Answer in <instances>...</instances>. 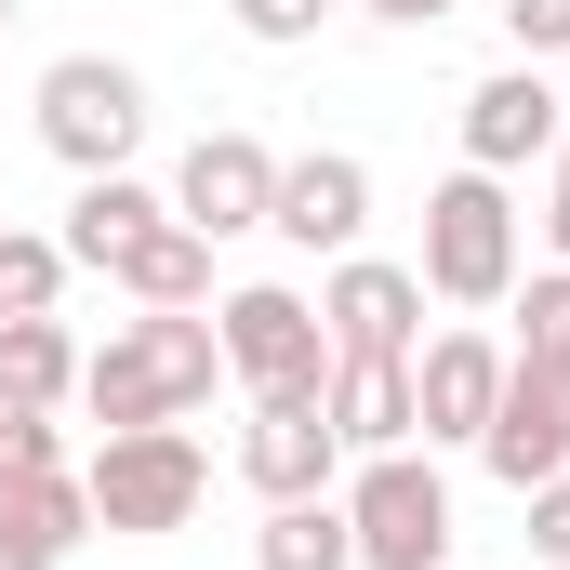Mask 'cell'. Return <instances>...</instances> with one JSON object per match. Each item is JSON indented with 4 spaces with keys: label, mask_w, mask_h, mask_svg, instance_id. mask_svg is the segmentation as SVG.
<instances>
[{
    "label": "cell",
    "mask_w": 570,
    "mask_h": 570,
    "mask_svg": "<svg viewBox=\"0 0 570 570\" xmlns=\"http://www.w3.org/2000/svg\"><path fill=\"white\" fill-rule=\"evenodd\" d=\"M558 159V80L544 67H491L464 94V173H531Z\"/></svg>",
    "instance_id": "7c38bea8"
},
{
    "label": "cell",
    "mask_w": 570,
    "mask_h": 570,
    "mask_svg": "<svg viewBox=\"0 0 570 570\" xmlns=\"http://www.w3.org/2000/svg\"><path fill=\"white\" fill-rule=\"evenodd\" d=\"M518 570H558V558H518Z\"/></svg>",
    "instance_id": "f546056e"
},
{
    "label": "cell",
    "mask_w": 570,
    "mask_h": 570,
    "mask_svg": "<svg viewBox=\"0 0 570 570\" xmlns=\"http://www.w3.org/2000/svg\"><path fill=\"white\" fill-rule=\"evenodd\" d=\"M80 491H94V531H186L199 491H213V451L186 425H107Z\"/></svg>",
    "instance_id": "7a4b0ae2"
},
{
    "label": "cell",
    "mask_w": 570,
    "mask_h": 570,
    "mask_svg": "<svg viewBox=\"0 0 570 570\" xmlns=\"http://www.w3.org/2000/svg\"><path fill=\"white\" fill-rule=\"evenodd\" d=\"M53 399H80L67 318H53V305H40V318H0V412H53Z\"/></svg>",
    "instance_id": "2e32d148"
},
{
    "label": "cell",
    "mask_w": 570,
    "mask_h": 570,
    "mask_svg": "<svg viewBox=\"0 0 570 570\" xmlns=\"http://www.w3.org/2000/svg\"><path fill=\"white\" fill-rule=\"evenodd\" d=\"M544 239H558V266H570V186H558V199H544Z\"/></svg>",
    "instance_id": "83f0119b"
},
{
    "label": "cell",
    "mask_w": 570,
    "mask_h": 570,
    "mask_svg": "<svg viewBox=\"0 0 570 570\" xmlns=\"http://www.w3.org/2000/svg\"><path fill=\"white\" fill-rule=\"evenodd\" d=\"M504 305H518V345H531V358H570V266H544V279L504 292Z\"/></svg>",
    "instance_id": "7402d4cb"
},
{
    "label": "cell",
    "mask_w": 570,
    "mask_h": 570,
    "mask_svg": "<svg viewBox=\"0 0 570 570\" xmlns=\"http://www.w3.org/2000/svg\"><path fill=\"white\" fill-rule=\"evenodd\" d=\"M345 531H358V570H451V491L412 451H358L345 478Z\"/></svg>",
    "instance_id": "5b68a950"
},
{
    "label": "cell",
    "mask_w": 570,
    "mask_h": 570,
    "mask_svg": "<svg viewBox=\"0 0 570 570\" xmlns=\"http://www.w3.org/2000/svg\"><path fill=\"white\" fill-rule=\"evenodd\" d=\"M558 186H570V120H558Z\"/></svg>",
    "instance_id": "f1b7e54d"
},
{
    "label": "cell",
    "mask_w": 570,
    "mask_h": 570,
    "mask_svg": "<svg viewBox=\"0 0 570 570\" xmlns=\"http://www.w3.org/2000/svg\"><path fill=\"white\" fill-rule=\"evenodd\" d=\"M279 226L292 253H358V226H372V159H345V146H305L279 159Z\"/></svg>",
    "instance_id": "8fae6325"
},
{
    "label": "cell",
    "mask_w": 570,
    "mask_h": 570,
    "mask_svg": "<svg viewBox=\"0 0 570 570\" xmlns=\"http://www.w3.org/2000/svg\"><path fill=\"white\" fill-rule=\"evenodd\" d=\"M358 13H385V27H438L451 0H358Z\"/></svg>",
    "instance_id": "4316f807"
},
{
    "label": "cell",
    "mask_w": 570,
    "mask_h": 570,
    "mask_svg": "<svg viewBox=\"0 0 570 570\" xmlns=\"http://www.w3.org/2000/svg\"><path fill=\"white\" fill-rule=\"evenodd\" d=\"M478 464H491L504 491H544V478H570V358L504 345V399H491V425H478Z\"/></svg>",
    "instance_id": "52a82bcc"
},
{
    "label": "cell",
    "mask_w": 570,
    "mask_h": 570,
    "mask_svg": "<svg viewBox=\"0 0 570 570\" xmlns=\"http://www.w3.org/2000/svg\"><path fill=\"white\" fill-rule=\"evenodd\" d=\"M159 213H173V199H146L134 173H80V199H67V226H53V239H67V266H107L120 239L159 226Z\"/></svg>",
    "instance_id": "e0dca14e"
},
{
    "label": "cell",
    "mask_w": 570,
    "mask_h": 570,
    "mask_svg": "<svg viewBox=\"0 0 570 570\" xmlns=\"http://www.w3.org/2000/svg\"><path fill=\"white\" fill-rule=\"evenodd\" d=\"M0 570H53V544H40V531H13V518H0Z\"/></svg>",
    "instance_id": "484cf974"
},
{
    "label": "cell",
    "mask_w": 570,
    "mask_h": 570,
    "mask_svg": "<svg viewBox=\"0 0 570 570\" xmlns=\"http://www.w3.org/2000/svg\"><path fill=\"white\" fill-rule=\"evenodd\" d=\"M318 412L345 451H412V358H332V385H318Z\"/></svg>",
    "instance_id": "5bb4252c"
},
{
    "label": "cell",
    "mask_w": 570,
    "mask_h": 570,
    "mask_svg": "<svg viewBox=\"0 0 570 570\" xmlns=\"http://www.w3.org/2000/svg\"><path fill=\"white\" fill-rule=\"evenodd\" d=\"M504 40H518V67L570 53V0H504Z\"/></svg>",
    "instance_id": "cb8c5ba5"
},
{
    "label": "cell",
    "mask_w": 570,
    "mask_h": 570,
    "mask_svg": "<svg viewBox=\"0 0 570 570\" xmlns=\"http://www.w3.org/2000/svg\"><path fill=\"white\" fill-rule=\"evenodd\" d=\"M0 27H13V0H0Z\"/></svg>",
    "instance_id": "4dcf8cb0"
},
{
    "label": "cell",
    "mask_w": 570,
    "mask_h": 570,
    "mask_svg": "<svg viewBox=\"0 0 570 570\" xmlns=\"http://www.w3.org/2000/svg\"><path fill=\"white\" fill-rule=\"evenodd\" d=\"M226 13H239V40L292 53V40H318V13H332V0H226Z\"/></svg>",
    "instance_id": "603a6c76"
},
{
    "label": "cell",
    "mask_w": 570,
    "mask_h": 570,
    "mask_svg": "<svg viewBox=\"0 0 570 570\" xmlns=\"http://www.w3.org/2000/svg\"><path fill=\"white\" fill-rule=\"evenodd\" d=\"M531 504V558H558L570 570V478H544V491H518Z\"/></svg>",
    "instance_id": "d4e9b609"
},
{
    "label": "cell",
    "mask_w": 570,
    "mask_h": 570,
    "mask_svg": "<svg viewBox=\"0 0 570 570\" xmlns=\"http://www.w3.org/2000/svg\"><path fill=\"white\" fill-rule=\"evenodd\" d=\"M173 213H186L199 239H253V226L279 213V146L266 134H199L186 173H173Z\"/></svg>",
    "instance_id": "9c48e42d"
},
{
    "label": "cell",
    "mask_w": 570,
    "mask_h": 570,
    "mask_svg": "<svg viewBox=\"0 0 570 570\" xmlns=\"http://www.w3.org/2000/svg\"><path fill=\"white\" fill-rule=\"evenodd\" d=\"M40 146H53L67 173H134L146 80L120 67V53H53V67H40Z\"/></svg>",
    "instance_id": "277c9868"
},
{
    "label": "cell",
    "mask_w": 570,
    "mask_h": 570,
    "mask_svg": "<svg viewBox=\"0 0 570 570\" xmlns=\"http://www.w3.org/2000/svg\"><path fill=\"white\" fill-rule=\"evenodd\" d=\"M27 478H67V425L53 412H0V491H27Z\"/></svg>",
    "instance_id": "44dd1931"
},
{
    "label": "cell",
    "mask_w": 570,
    "mask_h": 570,
    "mask_svg": "<svg viewBox=\"0 0 570 570\" xmlns=\"http://www.w3.org/2000/svg\"><path fill=\"white\" fill-rule=\"evenodd\" d=\"M213 372H226L213 318H199V305H146V318H120V332L80 358V412H94V425H173V412L213 399Z\"/></svg>",
    "instance_id": "6da1fadb"
},
{
    "label": "cell",
    "mask_w": 570,
    "mask_h": 570,
    "mask_svg": "<svg viewBox=\"0 0 570 570\" xmlns=\"http://www.w3.org/2000/svg\"><path fill=\"white\" fill-rule=\"evenodd\" d=\"M0 518H13V531H40V544L67 558V544L94 531V491H80V464H67V478H27V491H0Z\"/></svg>",
    "instance_id": "d6986e66"
},
{
    "label": "cell",
    "mask_w": 570,
    "mask_h": 570,
    "mask_svg": "<svg viewBox=\"0 0 570 570\" xmlns=\"http://www.w3.org/2000/svg\"><path fill=\"white\" fill-rule=\"evenodd\" d=\"M94 279H120L134 305H213V239H199L186 213H159V226H146V239H120Z\"/></svg>",
    "instance_id": "9a60e30c"
},
{
    "label": "cell",
    "mask_w": 570,
    "mask_h": 570,
    "mask_svg": "<svg viewBox=\"0 0 570 570\" xmlns=\"http://www.w3.org/2000/svg\"><path fill=\"white\" fill-rule=\"evenodd\" d=\"M67 292V239H27V226H0V318H40Z\"/></svg>",
    "instance_id": "ffe728a7"
},
{
    "label": "cell",
    "mask_w": 570,
    "mask_h": 570,
    "mask_svg": "<svg viewBox=\"0 0 570 570\" xmlns=\"http://www.w3.org/2000/svg\"><path fill=\"white\" fill-rule=\"evenodd\" d=\"M491 399H504V345H491L478 318H464V332H425V345H412V425H425V451H438V438H464V451H478Z\"/></svg>",
    "instance_id": "30bf717a"
},
{
    "label": "cell",
    "mask_w": 570,
    "mask_h": 570,
    "mask_svg": "<svg viewBox=\"0 0 570 570\" xmlns=\"http://www.w3.org/2000/svg\"><path fill=\"white\" fill-rule=\"evenodd\" d=\"M412 279L438 305H504L518 292V199H504V173H451L425 199V266Z\"/></svg>",
    "instance_id": "3957f363"
},
{
    "label": "cell",
    "mask_w": 570,
    "mask_h": 570,
    "mask_svg": "<svg viewBox=\"0 0 570 570\" xmlns=\"http://www.w3.org/2000/svg\"><path fill=\"white\" fill-rule=\"evenodd\" d=\"M213 345H226V372H239L253 399H318V385H332V332H318V305L279 292V279L226 292V305H213Z\"/></svg>",
    "instance_id": "8992f818"
},
{
    "label": "cell",
    "mask_w": 570,
    "mask_h": 570,
    "mask_svg": "<svg viewBox=\"0 0 570 570\" xmlns=\"http://www.w3.org/2000/svg\"><path fill=\"white\" fill-rule=\"evenodd\" d=\"M318 332H332V358H412V345H425V279L385 266V253H332Z\"/></svg>",
    "instance_id": "ba28073f"
},
{
    "label": "cell",
    "mask_w": 570,
    "mask_h": 570,
    "mask_svg": "<svg viewBox=\"0 0 570 570\" xmlns=\"http://www.w3.org/2000/svg\"><path fill=\"white\" fill-rule=\"evenodd\" d=\"M253 570H358V531H345V504H332V491H305V504H266V531H253Z\"/></svg>",
    "instance_id": "ac0fdd59"
},
{
    "label": "cell",
    "mask_w": 570,
    "mask_h": 570,
    "mask_svg": "<svg viewBox=\"0 0 570 570\" xmlns=\"http://www.w3.org/2000/svg\"><path fill=\"white\" fill-rule=\"evenodd\" d=\"M332 464H345V438L318 399H253V425H239V478L266 491V504H305V491H332Z\"/></svg>",
    "instance_id": "4fadbf2b"
}]
</instances>
